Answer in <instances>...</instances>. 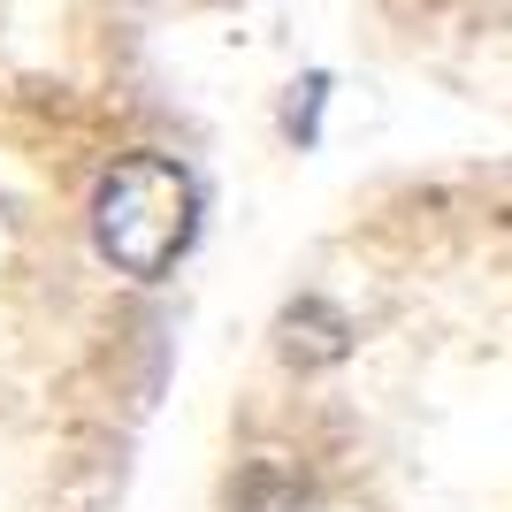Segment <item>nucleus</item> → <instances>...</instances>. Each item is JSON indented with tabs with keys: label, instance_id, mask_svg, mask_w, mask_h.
I'll list each match as a JSON object with an SVG mask.
<instances>
[{
	"label": "nucleus",
	"instance_id": "obj_1",
	"mask_svg": "<svg viewBox=\"0 0 512 512\" xmlns=\"http://www.w3.org/2000/svg\"><path fill=\"white\" fill-rule=\"evenodd\" d=\"M192 230H199V192L169 153H130L92 192V245H100L107 268H123L138 283L169 276L192 245Z\"/></svg>",
	"mask_w": 512,
	"mask_h": 512
},
{
	"label": "nucleus",
	"instance_id": "obj_2",
	"mask_svg": "<svg viewBox=\"0 0 512 512\" xmlns=\"http://www.w3.org/2000/svg\"><path fill=\"white\" fill-rule=\"evenodd\" d=\"M276 337H283V360L291 367H329V360H344V337H352V329L321 299H299V306H283Z\"/></svg>",
	"mask_w": 512,
	"mask_h": 512
}]
</instances>
